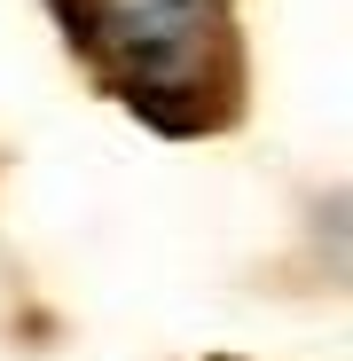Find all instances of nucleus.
<instances>
[{"label":"nucleus","instance_id":"1","mask_svg":"<svg viewBox=\"0 0 353 361\" xmlns=\"http://www.w3.org/2000/svg\"><path fill=\"white\" fill-rule=\"evenodd\" d=\"M71 55L157 134H220L244 118L235 0H47Z\"/></svg>","mask_w":353,"mask_h":361}]
</instances>
